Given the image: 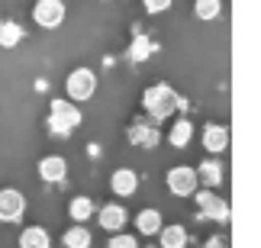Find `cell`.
<instances>
[{"mask_svg": "<svg viewBox=\"0 0 261 248\" xmlns=\"http://www.w3.org/2000/svg\"><path fill=\"white\" fill-rule=\"evenodd\" d=\"M190 135H194V123H190V120H177L171 126V132H168V142H171L174 148H184L190 142Z\"/></svg>", "mask_w": 261, "mask_h": 248, "instance_id": "cell-19", "label": "cell"}, {"mask_svg": "<svg viewBox=\"0 0 261 248\" xmlns=\"http://www.w3.org/2000/svg\"><path fill=\"white\" fill-rule=\"evenodd\" d=\"M65 91H68V100L71 103H84L97 94V74L90 68H74L71 74L65 77Z\"/></svg>", "mask_w": 261, "mask_h": 248, "instance_id": "cell-3", "label": "cell"}, {"mask_svg": "<svg viewBox=\"0 0 261 248\" xmlns=\"http://www.w3.org/2000/svg\"><path fill=\"white\" fill-rule=\"evenodd\" d=\"M77 126H81V110L71 100H52V106H48V129L55 135H71Z\"/></svg>", "mask_w": 261, "mask_h": 248, "instance_id": "cell-2", "label": "cell"}, {"mask_svg": "<svg viewBox=\"0 0 261 248\" xmlns=\"http://www.w3.org/2000/svg\"><path fill=\"white\" fill-rule=\"evenodd\" d=\"M200 142H203V148H206L210 155H219V152H226V148H229V129L219 126V123H206Z\"/></svg>", "mask_w": 261, "mask_h": 248, "instance_id": "cell-10", "label": "cell"}, {"mask_svg": "<svg viewBox=\"0 0 261 248\" xmlns=\"http://www.w3.org/2000/svg\"><path fill=\"white\" fill-rule=\"evenodd\" d=\"M171 4H174V0H142V7L148 10V13H165Z\"/></svg>", "mask_w": 261, "mask_h": 248, "instance_id": "cell-24", "label": "cell"}, {"mask_svg": "<svg viewBox=\"0 0 261 248\" xmlns=\"http://www.w3.org/2000/svg\"><path fill=\"white\" fill-rule=\"evenodd\" d=\"M23 36H26V29L19 26V23H13V19H4V23H0V45H4V48L19 45V42H23Z\"/></svg>", "mask_w": 261, "mask_h": 248, "instance_id": "cell-17", "label": "cell"}, {"mask_svg": "<svg viewBox=\"0 0 261 248\" xmlns=\"http://www.w3.org/2000/svg\"><path fill=\"white\" fill-rule=\"evenodd\" d=\"M65 16H68V10L62 0H36V7H33V19L42 29H58L65 23Z\"/></svg>", "mask_w": 261, "mask_h": 248, "instance_id": "cell-4", "label": "cell"}, {"mask_svg": "<svg viewBox=\"0 0 261 248\" xmlns=\"http://www.w3.org/2000/svg\"><path fill=\"white\" fill-rule=\"evenodd\" d=\"M110 190L116 197H133L139 190V174L129 171V168H119V171H113V177H110Z\"/></svg>", "mask_w": 261, "mask_h": 248, "instance_id": "cell-11", "label": "cell"}, {"mask_svg": "<svg viewBox=\"0 0 261 248\" xmlns=\"http://www.w3.org/2000/svg\"><path fill=\"white\" fill-rule=\"evenodd\" d=\"M39 177H42L45 184H62L68 177V161L62 155H45L42 161H39Z\"/></svg>", "mask_w": 261, "mask_h": 248, "instance_id": "cell-8", "label": "cell"}, {"mask_svg": "<svg viewBox=\"0 0 261 248\" xmlns=\"http://www.w3.org/2000/svg\"><path fill=\"white\" fill-rule=\"evenodd\" d=\"M19 248H52L45 226H29V229L19 232Z\"/></svg>", "mask_w": 261, "mask_h": 248, "instance_id": "cell-14", "label": "cell"}, {"mask_svg": "<svg viewBox=\"0 0 261 248\" xmlns=\"http://www.w3.org/2000/svg\"><path fill=\"white\" fill-rule=\"evenodd\" d=\"M65 248H90V229L87 226H71L65 235H62Z\"/></svg>", "mask_w": 261, "mask_h": 248, "instance_id": "cell-20", "label": "cell"}, {"mask_svg": "<svg viewBox=\"0 0 261 248\" xmlns=\"http://www.w3.org/2000/svg\"><path fill=\"white\" fill-rule=\"evenodd\" d=\"M168 190H171L174 197H194L197 194V171L190 164H177L168 171Z\"/></svg>", "mask_w": 261, "mask_h": 248, "instance_id": "cell-6", "label": "cell"}, {"mask_svg": "<svg viewBox=\"0 0 261 248\" xmlns=\"http://www.w3.org/2000/svg\"><path fill=\"white\" fill-rule=\"evenodd\" d=\"M158 242H162V248H187V229L180 223L162 226L158 229Z\"/></svg>", "mask_w": 261, "mask_h": 248, "instance_id": "cell-15", "label": "cell"}, {"mask_svg": "<svg viewBox=\"0 0 261 248\" xmlns=\"http://www.w3.org/2000/svg\"><path fill=\"white\" fill-rule=\"evenodd\" d=\"M194 13H197V19H216L223 13V0H197Z\"/></svg>", "mask_w": 261, "mask_h": 248, "instance_id": "cell-21", "label": "cell"}, {"mask_svg": "<svg viewBox=\"0 0 261 248\" xmlns=\"http://www.w3.org/2000/svg\"><path fill=\"white\" fill-rule=\"evenodd\" d=\"M94 213H97V206H94L90 197H71V203H68V216H71L77 226H84Z\"/></svg>", "mask_w": 261, "mask_h": 248, "instance_id": "cell-16", "label": "cell"}, {"mask_svg": "<svg viewBox=\"0 0 261 248\" xmlns=\"http://www.w3.org/2000/svg\"><path fill=\"white\" fill-rule=\"evenodd\" d=\"M197 171V184H206V187H219L223 184V164L216 161V158H206V161H200Z\"/></svg>", "mask_w": 261, "mask_h": 248, "instance_id": "cell-13", "label": "cell"}, {"mask_svg": "<svg viewBox=\"0 0 261 248\" xmlns=\"http://www.w3.org/2000/svg\"><path fill=\"white\" fill-rule=\"evenodd\" d=\"M158 129L155 126H145V123H133L129 126V142L139 145V148H155L158 145Z\"/></svg>", "mask_w": 261, "mask_h": 248, "instance_id": "cell-12", "label": "cell"}, {"mask_svg": "<svg viewBox=\"0 0 261 248\" xmlns=\"http://www.w3.org/2000/svg\"><path fill=\"white\" fill-rule=\"evenodd\" d=\"M148 52H152V42H148L145 36H136V42H133V52H129V55H133V62H142V58H145Z\"/></svg>", "mask_w": 261, "mask_h": 248, "instance_id": "cell-22", "label": "cell"}, {"mask_svg": "<svg viewBox=\"0 0 261 248\" xmlns=\"http://www.w3.org/2000/svg\"><path fill=\"white\" fill-rule=\"evenodd\" d=\"M107 248H139V242L133 239V235H126V232H116L113 239L107 242Z\"/></svg>", "mask_w": 261, "mask_h": 248, "instance_id": "cell-23", "label": "cell"}, {"mask_svg": "<svg viewBox=\"0 0 261 248\" xmlns=\"http://www.w3.org/2000/svg\"><path fill=\"white\" fill-rule=\"evenodd\" d=\"M136 226H139V232H142V235H158V229H162V213L145 206V210L136 216Z\"/></svg>", "mask_w": 261, "mask_h": 248, "instance_id": "cell-18", "label": "cell"}, {"mask_svg": "<svg viewBox=\"0 0 261 248\" xmlns=\"http://www.w3.org/2000/svg\"><path fill=\"white\" fill-rule=\"evenodd\" d=\"M177 103L180 100H177L174 87H168V84H155L142 94V106H145V113H152V120H168L177 110Z\"/></svg>", "mask_w": 261, "mask_h": 248, "instance_id": "cell-1", "label": "cell"}, {"mask_svg": "<svg viewBox=\"0 0 261 248\" xmlns=\"http://www.w3.org/2000/svg\"><path fill=\"white\" fill-rule=\"evenodd\" d=\"M26 216V197L16 187L0 190V223H19Z\"/></svg>", "mask_w": 261, "mask_h": 248, "instance_id": "cell-5", "label": "cell"}, {"mask_svg": "<svg viewBox=\"0 0 261 248\" xmlns=\"http://www.w3.org/2000/svg\"><path fill=\"white\" fill-rule=\"evenodd\" d=\"M203 248H226V239H223V235H213V239H206Z\"/></svg>", "mask_w": 261, "mask_h": 248, "instance_id": "cell-25", "label": "cell"}, {"mask_svg": "<svg viewBox=\"0 0 261 248\" xmlns=\"http://www.w3.org/2000/svg\"><path fill=\"white\" fill-rule=\"evenodd\" d=\"M197 206H200V216H210V219H216V223H229V203L219 200L213 190H200Z\"/></svg>", "mask_w": 261, "mask_h": 248, "instance_id": "cell-7", "label": "cell"}, {"mask_svg": "<svg viewBox=\"0 0 261 248\" xmlns=\"http://www.w3.org/2000/svg\"><path fill=\"white\" fill-rule=\"evenodd\" d=\"M126 219H129V213H126L123 203H107V206H100V216H97V223L103 226L107 232H123Z\"/></svg>", "mask_w": 261, "mask_h": 248, "instance_id": "cell-9", "label": "cell"}]
</instances>
